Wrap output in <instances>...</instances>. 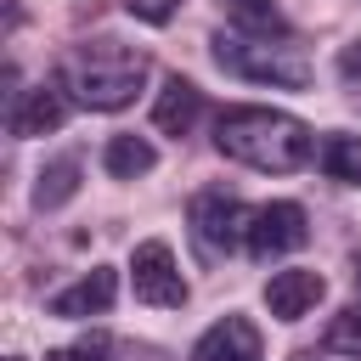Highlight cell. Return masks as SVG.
<instances>
[{
  "instance_id": "2e32d148",
  "label": "cell",
  "mask_w": 361,
  "mask_h": 361,
  "mask_svg": "<svg viewBox=\"0 0 361 361\" xmlns=\"http://www.w3.org/2000/svg\"><path fill=\"white\" fill-rule=\"evenodd\" d=\"M322 344H327L333 355H361V305H344V310L327 322Z\"/></svg>"
},
{
  "instance_id": "9a60e30c",
  "label": "cell",
  "mask_w": 361,
  "mask_h": 361,
  "mask_svg": "<svg viewBox=\"0 0 361 361\" xmlns=\"http://www.w3.org/2000/svg\"><path fill=\"white\" fill-rule=\"evenodd\" d=\"M220 6H226L231 28H243V34H288V23L271 0H220Z\"/></svg>"
},
{
  "instance_id": "9c48e42d",
  "label": "cell",
  "mask_w": 361,
  "mask_h": 361,
  "mask_svg": "<svg viewBox=\"0 0 361 361\" xmlns=\"http://www.w3.org/2000/svg\"><path fill=\"white\" fill-rule=\"evenodd\" d=\"M322 293H327L322 271H305V265H293V271H271V282H265V305H271L276 322H299V316H310V310L322 305Z\"/></svg>"
},
{
  "instance_id": "e0dca14e",
  "label": "cell",
  "mask_w": 361,
  "mask_h": 361,
  "mask_svg": "<svg viewBox=\"0 0 361 361\" xmlns=\"http://www.w3.org/2000/svg\"><path fill=\"white\" fill-rule=\"evenodd\" d=\"M130 6V17H141V23H169L186 0H124Z\"/></svg>"
},
{
  "instance_id": "44dd1931",
  "label": "cell",
  "mask_w": 361,
  "mask_h": 361,
  "mask_svg": "<svg viewBox=\"0 0 361 361\" xmlns=\"http://www.w3.org/2000/svg\"><path fill=\"white\" fill-rule=\"evenodd\" d=\"M350 276H355V288H361V254H355V271H350Z\"/></svg>"
},
{
  "instance_id": "52a82bcc",
  "label": "cell",
  "mask_w": 361,
  "mask_h": 361,
  "mask_svg": "<svg viewBox=\"0 0 361 361\" xmlns=\"http://www.w3.org/2000/svg\"><path fill=\"white\" fill-rule=\"evenodd\" d=\"M68 90H62V79H45V85H34V90H11V107H6V130L17 135V141H28V135H45V130H62V118H68Z\"/></svg>"
},
{
  "instance_id": "6da1fadb",
  "label": "cell",
  "mask_w": 361,
  "mask_h": 361,
  "mask_svg": "<svg viewBox=\"0 0 361 361\" xmlns=\"http://www.w3.org/2000/svg\"><path fill=\"white\" fill-rule=\"evenodd\" d=\"M214 147L259 175H293L316 158L310 124L282 107H226L214 118Z\"/></svg>"
},
{
  "instance_id": "ba28073f",
  "label": "cell",
  "mask_w": 361,
  "mask_h": 361,
  "mask_svg": "<svg viewBox=\"0 0 361 361\" xmlns=\"http://www.w3.org/2000/svg\"><path fill=\"white\" fill-rule=\"evenodd\" d=\"M186 361H265V344H259V327L248 316H220Z\"/></svg>"
},
{
  "instance_id": "ffe728a7",
  "label": "cell",
  "mask_w": 361,
  "mask_h": 361,
  "mask_svg": "<svg viewBox=\"0 0 361 361\" xmlns=\"http://www.w3.org/2000/svg\"><path fill=\"white\" fill-rule=\"evenodd\" d=\"M45 361H85V355H79V350H51Z\"/></svg>"
},
{
  "instance_id": "7402d4cb",
  "label": "cell",
  "mask_w": 361,
  "mask_h": 361,
  "mask_svg": "<svg viewBox=\"0 0 361 361\" xmlns=\"http://www.w3.org/2000/svg\"><path fill=\"white\" fill-rule=\"evenodd\" d=\"M299 361H310V355H299Z\"/></svg>"
},
{
  "instance_id": "8992f818",
  "label": "cell",
  "mask_w": 361,
  "mask_h": 361,
  "mask_svg": "<svg viewBox=\"0 0 361 361\" xmlns=\"http://www.w3.org/2000/svg\"><path fill=\"white\" fill-rule=\"evenodd\" d=\"M310 243V226H305V209L299 203H265V209H254V226H248V254L254 259H282V254H293V248H305Z\"/></svg>"
},
{
  "instance_id": "3957f363",
  "label": "cell",
  "mask_w": 361,
  "mask_h": 361,
  "mask_svg": "<svg viewBox=\"0 0 361 361\" xmlns=\"http://www.w3.org/2000/svg\"><path fill=\"white\" fill-rule=\"evenodd\" d=\"M214 62L237 79H254V85H276V90H305L310 85V56L288 39V34H243V28H226L214 34Z\"/></svg>"
},
{
  "instance_id": "277c9868",
  "label": "cell",
  "mask_w": 361,
  "mask_h": 361,
  "mask_svg": "<svg viewBox=\"0 0 361 361\" xmlns=\"http://www.w3.org/2000/svg\"><path fill=\"white\" fill-rule=\"evenodd\" d=\"M186 226H192V243L203 248V259H226L231 248L248 243V226H254V209L226 192V186H203L186 209Z\"/></svg>"
},
{
  "instance_id": "4fadbf2b",
  "label": "cell",
  "mask_w": 361,
  "mask_h": 361,
  "mask_svg": "<svg viewBox=\"0 0 361 361\" xmlns=\"http://www.w3.org/2000/svg\"><path fill=\"white\" fill-rule=\"evenodd\" d=\"M102 164H107V175H113V180H135V175H152L158 152H152V141H147V135H113V141H107V152H102Z\"/></svg>"
},
{
  "instance_id": "5b68a950",
  "label": "cell",
  "mask_w": 361,
  "mask_h": 361,
  "mask_svg": "<svg viewBox=\"0 0 361 361\" xmlns=\"http://www.w3.org/2000/svg\"><path fill=\"white\" fill-rule=\"evenodd\" d=\"M130 288H135V299L152 305V310H180V305H186V276L175 271L169 243H158V237L135 243V254H130Z\"/></svg>"
},
{
  "instance_id": "5bb4252c",
  "label": "cell",
  "mask_w": 361,
  "mask_h": 361,
  "mask_svg": "<svg viewBox=\"0 0 361 361\" xmlns=\"http://www.w3.org/2000/svg\"><path fill=\"white\" fill-rule=\"evenodd\" d=\"M79 192V158H51L34 180V209H62Z\"/></svg>"
},
{
  "instance_id": "30bf717a",
  "label": "cell",
  "mask_w": 361,
  "mask_h": 361,
  "mask_svg": "<svg viewBox=\"0 0 361 361\" xmlns=\"http://www.w3.org/2000/svg\"><path fill=\"white\" fill-rule=\"evenodd\" d=\"M113 293H118V276H113L107 265H96V271H85L73 288H62V293L51 299V316H62V322H85V316H102V310L113 305Z\"/></svg>"
},
{
  "instance_id": "8fae6325",
  "label": "cell",
  "mask_w": 361,
  "mask_h": 361,
  "mask_svg": "<svg viewBox=\"0 0 361 361\" xmlns=\"http://www.w3.org/2000/svg\"><path fill=\"white\" fill-rule=\"evenodd\" d=\"M197 113H203V90H197L192 79L169 73L164 90H158V102H152V124H158L164 135H186V130L197 124Z\"/></svg>"
},
{
  "instance_id": "7c38bea8",
  "label": "cell",
  "mask_w": 361,
  "mask_h": 361,
  "mask_svg": "<svg viewBox=\"0 0 361 361\" xmlns=\"http://www.w3.org/2000/svg\"><path fill=\"white\" fill-rule=\"evenodd\" d=\"M316 164H322V175H327V180L361 186V135H344V130L322 135V147H316Z\"/></svg>"
},
{
  "instance_id": "7a4b0ae2",
  "label": "cell",
  "mask_w": 361,
  "mask_h": 361,
  "mask_svg": "<svg viewBox=\"0 0 361 361\" xmlns=\"http://www.w3.org/2000/svg\"><path fill=\"white\" fill-rule=\"evenodd\" d=\"M147 73H152L147 51H135V45H124V39H85V45H73L68 62L56 68L62 90H68L79 107H90V113H118V107H130V102L141 96Z\"/></svg>"
},
{
  "instance_id": "d6986e66",
  "label": "cell",
  "mask_w": 361,
  "mask_h": 361,
  "mask_svg": "<svg viewBox=\"0 0 361 361\" xmlns=\"http://www.w3.org/2000/svg\"><path fill=\"white\" fill-rule=\"evenodd\" d=\"M107 361H164V350H152V344H113Z\"/></svg>"
},
{
  "instance_id": "ac0fdd59",
  "label": "cell",
  "mask_w": 361,
  "mask_h": 361,
  "mask_svg": "<svg viewBox=\"0 0 361 361\" xmlns=\"http://www.w3.org/2000/svg\"><path fill=\"white\" fill-rule=\"evenodd\" d=\"M338 73H344V85H361V39L338 51Z\"/></svg>"
}]
</instances>
